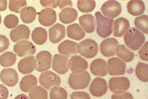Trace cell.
<instances>
[{
    "label": "cell",
    "instance_id": "cell-1",
    "mask_svg": "<svg viewBox=\"0 0 148 99\" xmlns=\"http://www.w3.org/2000/svg\"><path fill=\"white\" fill-rule=\"evenodd\" d=\"M124 41L128 48L133 51L138 50L145 41L142 32L134 27L130 28L124 36Z\"/></svg>",
    "mask_w": 148,
    "mask_h": 99
},
{
    "label": "cell",
    "instance_id": "cell-2",
    "mask_svg": "<svg viewBox=\"0 0 148 99\" xmlns=\"http://www.w3.org/2000/svg\"><path fill=\"white\" fill-rule=\"evenodd\" d=\"M91 80V76L86 71L72 72L70 74L68 84L73 89L80 90L86 89Z\"/></svg>",
    "mask_w": 148,
    "mask_h": 99
},
{
    "label": "cell",
    "instance_id": "cell-3",
    "mask_svg": "<svg viewBox=\"0 0 148 99\" xmlns=\"http://www.w3.org/2000/svg\"><path fill=\"white\" fill-rule=\"evenodd\" d=\"M96 32L100 37L106 38L112 33V26L114 19H109L102 15L99 12H96Z\"/></svg>",
    "mask_w": 148,
    "mask_h": 99
},
{
    "label": "cell",
    "instance_id": "cell-4",
    "mask_svg": "<svg viewBox=\"0 0 148 99\" xmlns=\"http://www.w3.org/2000/svg\"><path fill=\"white\" fill-rule=\"evenodd\" d=\"M77 53L87 59L95 57L98 52V45L96 41L87 39L82 41L77 45Z\"/></svg>",
    "mask_w": 148,
    "mask_h": 99
},
{
    "label": "cell",
    "instance_id": "cell-5",
    "mask_svg": "<svg viewBox=\"0 0 148 99\" xmlns=\"http://www.w3.org/2000/svg\"><path fill=\"white\" fill-rule=\"evenodd\" d=\"M129 79L126 77H112L110 79V90L114 94H121L127 91L130 87Z\"/></svg>",
    "mask_w": 148,
    "mask_h": 99
},
{
    "label": "cell",
    "instance_id": "cell-6",
    "mask_svg": "<svg viewBox=\"0 0 148 99\" xmlns=\"http://www.w3.org/2000/svg\"><path fill=\"white\" fill-rule=\"evenodd\" d=\"M52 61V55L47 51H42L37 54L36 57L35 69L39 72L47 71L50 69Z\"/></svg>",
    "mask_w": 148,
    "mask_h": 99
},
{
    "label": "cell",
    "instance_id": "cell-7",
    "mask_svg": "<svg viewBox=\"0 0 148 99\" xmlns=\"http://www.w3.org/2000/svg\"><path fill=\"white\" fill-rule=\"evenodd\" d=\"M40 85L46 89L49 90L54 86H58L61 84L60 77L51 71L42 72L39 77Z\"/></svg>",
    "mask_w": 148,
    "mask_h": 99
},
{
    "label": "cell",
    "instance_id": "cell-8",
    "mask_svg": "<svg viewBox=\"0 0 148 99\" xmlns=\"http://www.w3.org/2000/svg\"><path fill=\"white\" fill-rule=\"evenodd\" d=\"M101 10L105 16L114 19L121 14L122 8L120 3L116 1H108L101 7Z\"/></svg>",
    "mask_w": 148,
    "mask_h": 99
},
{
    "label": "cell",
    "instance_id": "cell-9",
    "mask_svg": "<svg viewBox=\"0 0 148 99\" xmlns=\"http://www.w3.org/2000/svg\"><path fill=\"white\" fill-rule=\"evenodd\" d=\"M14 52L19 57L32 55L35 54L36 47L29 41H21L15 44L14 47Z\"/></svg>",
    "mask_w": 148,
    "mask_h": 99
},
{
    "label": "cell",
    "instance_id": "cell-10",
    "mask_svg": "<svg viewBox=\"0 0 148 99\" xmlns=\"http://www.w3.org/2000/svg\"><path fill=\"white\" fill-rule=\"evenodd\" d=\"M126 64L118 57L109 59L107 64V71L110 75H121L125 74Z\"/></svg>",
    "mask_w": 148,
    "mask_h": 99
},
{
    "label": "cell",
    "instance_id": "cell-11",
    "mask_svg": "<svg viewBox=\"0 0 148 99\" xmlns=\"http://www.w3.org/2000/svg\"><path fill=\"white\" fill-rule=\"evenodd\" d=\"M108 91V86L106 81L101 77H96L92 81L89 91L93 96L100 97L104 96Z\"/></svg>",
    "mask_w": 148,
    "mask_h": 99
},
{
    "label": "cell",
    "instance_id": "cell-12",
    "mask_svg": "<svg viewBox=\"0 0 148 99\" xmlns=\"http://www.w3.org/2000/svg\"><path fill=\"white\" fill-rule=\"evenodd\" d=\"M119 42L114 38L106 39L101 42L100 46V52L105 57H111L115 55Z\"/></svg>",
    "mask_w": 148,
    "mask_h": 99
},
{
    "label": "cell",
    "instance_id": "cell-13",
    "mask_svg": "<svg viewBox=\"0 0 148 99\" xmlns=\"http://www.w3.org/2000/svg\"><path fill=\"white\" fill-rule=\"evenodd\" d=\"M38 20L44 26H51L56 23L57 15L56 11L52 8H46L38 13Z\"/></svg>",
    "mask_w": 148,
    "mask_h": 99
},
{
    "label": "cell",
    "instance_id": "cell-14",
    "mask_svg": "<svg viewBox=\"0 0 148 99\" xmlns=\"http://www.w3.org/2000/svg\"><path fill=\"white\" fill-rule=\"evenodd\" d=\"M69 59L65 55L56 54L53 58L52 69L58 74H65L69 70Z\"/></svg>",
    "mask_w": 148,
    "mask_h": 99
},
{
    "label": "cell",
    "instance_id": "cell-15",
    "mask_svg": "<svg viewBox=\"0 0 148 99\" xmlns=\"http://www.w3.org/2000/svg\"><path fill=\"white\" fill-rule=\"evenodd\" d=\"M0 78L5 85L14 87L18 83V75L17 71L14 69H3L0 73Z\"/></svg>",
    "mask_w": 148,
    "mask_h": 99
},
{
    "label": "cell",
    "instance_id": "cell-16",
    "mask_svg": "<svg viewBox=\"0 0 148 99\" xmlns=\"http://www.w3.org/2000/svg\"><path fill=\"white\" fill-rule=\"evenodd\" d=\"M30 34V30L28 27L26 25L21 24L10 31V38L13 42H17L20 40L28 39Z\"/></svg>",
    "mask_w": 148,
    "mask_h": 99
},
{
    "label": "cell",
    "instance_id": "cell-17",
    "mask_svg": "<svg viewBox=\"0 0 148 99\" xmlns=\"http://www.w3.org/2000/svg\"><path fill=\"white\" fill-rule=\"evenodd\" d=\"M65 36V27L61 24H56L49 29V39L52 43H57Z\"/></svg>",
    "mask_w": 148,
    "mask_h": 99
},
{
    "label": "cell",
    "instance_id": "cell-18",
    "mask_svg": "<svg viewBox=\"0 0 148 99\" xmlns=\"http://www.w3.org/2000/svg\"><path fill=\"white\" fill-rule=\"evenodd\" d=\"M36 60L34 56H30L22 59L18 64V69L22 74L31 73L35 69Z\"/></svg>",
    "mask_w": 148,
    "mask_h": 99
},
{
    "label": "cell",
    "instance_id": "cell-19",
    "mask_svg": "<svg viewBox=\"0 0 148 99\" xmlns=\"http://www.w3.org/2000/svg\"><path fill=\"white\" fill-rule=\"evenodd\" d=\"M90 70L95 76H105L108 73L107 64L102 59H96L91 62Z\"/></svg>",
    "mask_w": 148,
    "mask_h": 99
},
{
    "label": "cell",
    "instance_id": "cell-20",
    "mask_svg": "<svg viewBox=\"0 0 148 99\" xmlns=\"http://www.w3.org/2000/svg\"><path fill=\"white\" fill-rule=\"evenodd\" d=\"M130 22L126 19L120 17L115 20L113 25L114 36L116 37H122L130 28Z\"/></svg>",
    "mask_w": 148,
    "mask_h": 99
},
{
    "label": "cell",
    "instance_id": "cell-21",
    "mask_svg": "<svg viewBox=\"0 0 148 99\" xmlns=\"http://www.w3.org/2000/svg\"><path fill=\"white\" fill-rule=\"evenodd\" d=\"M69 67L73 72L86 71L88 64L85 59L79 55H74L69 61Z\"/></svg>",
    "mask_w": 148,
    "mask_h": 99
},
{
    "label": "cell",
    "instance_id": "cell-22",
    "mask_svg": "<svg viewBox=\"0 0 148 99\" xmlns=\"http://www.w3.org/2000/svg\"><path fill=\"white\" fill-rule=\"evenodd\" d=\"M79 24L88 33L94 32L95 28V21L94 16L91 14H86L82 15L79 19Z\"/></svg>",
    "mask_w": 148,
    "mask_h": 99
},
{
    "label": "cell",
    "instance_id": "cell-23",
    "mask_svg": "<svg viewBox=\"0 0 148 99\" xmlns=\"http://www.w3.org/2000/svg\"><path fill=\"white\" fill-rule=\"evenodd\" d=\"M77 45L78 44L76 42L65 40L59 45L58 50L60 54L70 56L77 54Z\"/></svg>",
    "mask_w": 148,
    "mask_h": 99
},
{
    "label": "cell",
    "instance_id": "cell-24",
    "mask_svg": "<svg viewBox=\"0 0 148 99\" xmlns=\"http://www.w3.org/2000/svg\"><path fill=\"white\" fill-rule=\"evenodd\" d=\"M77 11L75 9L71 7H67L63 9L59 13V20L63 24H71L77 19Z\"/></svg>",
    "mask_w": 148,
    "mask_h": 99
},
{
    "label": "cell",
    "instance_id": "cell-25",
    "mask_svg": "<svg viewBox=\"0 0 148 99\" xmlns=\"http://www.w3.org/2000/svg\"><path fill=\"white\" fill-rule=\"evenodd\" d=\"M127 8L129 14L133 16H139L145 12V6L142 1L132 0L127 3Z\"/></svg>",
    "mask_w": 148,
    "mask_h": 99
},
{
    "label": "cell",
    "instance_id": "cell-26",
    "mask_svg": "<svg viewBox=\"0 0 148 99\" xmlns=\"http://www.w3.org/2000/svg\"><path fill=\"white\" fill-rule=\"evenodd\" d=\"M67 33L69 38L79 41L85 37V33L80 25L74 24L69 25L67 28Z\"/></svg>",
    "mask_w": 148,
    "mask_h": 99
},
{
    "label": "cell",
    "instance_id": "cell-27",
    "mask_svg": "<svg viewBox=\"0 0 148 99\" xmlns=\"http://www.w3.org/2000/svg\"><path fill=\"white\" fill-rule=\"evenodd\" d=\"M38 80L37 78L33 75H28L22 78L20 81L19 86L21 91L28 93L37 85Z\"/></svg>",
    "mask_w": 148,
    "mask_h": 99
},
{
    "label": "cell",
    "instance_id": "cell-28",
    "mask_svg": "<svg viewBox=\"0 0 148 99\" xmlns=\"http://www.w3.org/2000/svg\"><path fill=\"white\" fill-rule=\"evenodd\" d=\"M20 18L25 24H31L35 20L37 12L32 7H24L20 10Z\"/></svg>",
    "mask_w": 148,
    "mask_h": 99
},
{
    "label": "cell",
    "instance_id": "cell-29",
    "mask_svg": "<svg viewBox=\"0 0 148 99\" xmlns=\"http://www.w3.org/2000/svg\"><path fill=\"white\" fill-rule=\"evenodd\" d=\"M31 37L32 40L36 44L43 45L47 40V31L42 27H37L33 31Z\"/></svg>",
    "mask_w": 148,
    "mask_h": 99
},
{
    "label": "cell",
    "instance_id": "cell-30",
    "mask_svg": "<svg viewBox=\"0 0 148 99\" xmlns=\"http://www.w3.org/2000/svg\"><path fill=\"white\" fill-rule=\"evenodd\" d=\"M116 53L118 57L126 62H130L133 61L134 57V54L126 48L125 45L118 46Z\"/></svg>",
    "mask_w": 148,
    "mask_h": 99
},
{
    "label": "cell",
    "instance_id": "cell-31",
    "mask_svg": "<svg viewBox=\"0 0 148 99\" xmlns=\"http://www.w3.org/2000/svg\"><path fill=\"white\" fill-rule=\"evenodd\" d=\"M148 64L139 62L136 67L135 73L137 77L143 82L148 81Z\"/></svg>",
    "mask_w": 148,
    "mask_h": 99
},
{
    "label": "cell",
    "instance_id": "cell-32",
    "mask_svg": "<svg viewBox=\"0 0 148 99\" xmlns=\"http://www.w3.org/2000/svg\"><path fill=\"white\" fill-rule=\"evenodd\" d=\"M16 61V55L11 52H7L0 57V64L3 67L13 66Z\"/></svg>",
    "mask_w": 148,
    "mask_h": 99
},
{
    "label": "cell",
    "instance_id": "cell-33",
    "mask_svg": "<svg viewBox=\"0 0 148 99\" xmlns=\"http://www.w3.org/2000/svg\"><path fill=\"white\" fill-rule=\"evenodd\" d=\"M77 8L83 13H88L94 10L96 7V2L94 1L79 0L77 2Z\"/></svg>",
    "mask_w": 148,
    "mask_h": 99
},
{
    "label": "cell",
    "instance_id": "cell-34",
    "mask_svg": "<svg viewBox=\"0 0 148 99\" xmlns=\"http://www.w3.org/2000/svg\"><path fill=\"white\" fill-rule=\"evenodd\" d=\"M30 99H47L48 94L44 88L40 86L34 87L29 93Z\"/></svg>",
    "mask_w": 148,
    "mask_h": 99
},
{
    "label": "cell",
    "instance_id": "cell-35",
    "mask_svg": "<svg viewBox=\"0 0 148 99\" xmlns=\"http://www.w3.org/2000/svg\"><path fill=\"white\" fill-rule=\"evenodd\" d=\"M148 17L144 15L137 17L134 20V24L136 28L144 33L148 34Z\"/></svg>",
    "mask_w": 148,
    "mask_h": 99
},
{
    "label": "cell",
    "instance_id": "cell-36",
    "mask_svg": "<svg viewBox=\"0 0 148 99\" xmlns=\"http://www.w3.org/2000/svg\"><path fill=\"white\" fill-rule=\"evenodd\" d=\"M67 92L63 88L54 86L50 91L51 99H67Z\"/></svg>",
    "mask_w": 148,
    "mask_h": 99
},
{
    "label": "cell",
    "instance_id": "cell-37",
    "mask_svg": "<svg viewBox=\"0 0 148 99\" xmlns=\"http://www.w3.org/2000/svg\"><path fill=\"white\" fill-rule=\"evenodd\" d=\"M4 24L5 27L9 29L14 28L17 26L19 23L18 17L14 15H9L4 19Z\"/></svg>",
    "mask_w": 148,
    "mask_h": 99
},
{
    "label": "cell",
    "instance_id": "cell-38",
    "mask_svg": "<svg viewBox=\"0 0 148 99\" xmlns=\"http://www.w3.org/2000/svg\"><path fill=\"white\" fill-rule=\"evenodd\" d=\"M27 5L26 1H10L9 9L10 11L19 13L20 9Z\"/></svg>",
    "mask_w": 148,
    "mask_h": 99
},
{
    "label": "cell",
    "instance_id": "cell-39",
    "mask_svg": "<svg viewBox=\"0 0 148 99\" xmlns=\"http://www.w3.org/2000/svg\"><path fill=\"white\" fill-rule=\"evenodd\" d=\"M10 46L9 39L5 36L0 35V53L7 50Z\"/></svg>",
    "mask_w": 148,
    "mask_h": 99
},
{
    "label": "cell",
    "instance_id": "cell-40",
    "mask_svg": "<svg viewBox=\"0 0 148 99\" xmlns=\"http://www.w3.org/2000/svg\"><path fill=\"white\" fill-rule=\"evenodd\" d=\"M148 41H147L138 52L140 59L143 61L147 62L148 61Z\"/></svg>",
    "mask_w": 148,
    "mask_h": 99
},
{
    "label": "cell",
    "instance_id": "cell-41",
    "mask_svg": "<svg viewBox=\"0 0 148 99\" xmlns=\"http://www.w3.org/2000/svg\"><path fill=\"white\" fill-rule=\"evenodd\" d=\"M40 3L42 7L56 8L59 6L60 1H40Z\"/></svg>",
    "mask_w": 148,
    "mask_h": 99
},
{
    "label": "cell",
    "instance_id": "cell-42",
    "mask_svg": "<svg viewBox=\"0 0 148 99\" xmlns=\"http://www.w3.org/2000/svg\"><path fill=\"white\" fill-rule=\"evenodd\" d=\"M71 99H91L89 94L85 92H75L70 95Z\"/></svg>",
    "mask_w": 148,
    "mask_h": 99
},
{
    "label": "cell",
    "instance_id": "cell-43",
    "mask_svg": "<svg viewBox=\"0 0 148 99\" xmlns=\"http://www.w3.org/2000/svg\"><path fill=\"white\" fill-rule=\"evenodd\" d=\"M112 99H133V97L130 93L125 92L121 94H113Z\"/></svg>",
    "mask_w": 148,
    "mask_h": 99
},
{
    "label": "cell",
    "instance_id": "cell-44",
    "mask_svg": "<svg viewBox=\"0 0 148 99\" xmlns=\"http://www.w3.org/2000/svg\"><path fill=\"white\" fill-rule=\"evenodd\" d=\"M9 97V91L5 86L0 84V99H7Z\"/></svg>",
    "mask_w": 148,
    "mask_h": 99
},
{
    "label": "cell",
    "instance_id": "cell-45",
    "mask_svg": "<svg viewBox=\"0 0 148 99\" xmlns=\"http://www.w3.org/2000/svg\"><path fill=\"white\" fill-rule=\"evenodd\" d=\"M59 8L60 9L67 7H73V3L71 1H60V3L59 5Z\"/></svg>",
    "mask_w": 148,
    "mask_h": 99
},
{
    "label": "cell",
    "instance_id": "cell-46",
    "mask_svg": "<svg viewBox=\"0 0 148 99\" xmlns=\"http://www.w3.org/2000/svg\"><path fill=\"white\" fill-rule=\"evenodd\" d=\"M7 1H0V12L5 10L7 8Z\"/></svg>",
    "mask_w": 148,
    "mask_h": 99
},
{
    "label": "cell",
    "instance_id": "cell-47",
    "mask_svg": "<svg viewBox=\"0 0 148 99\" xmlns=\"http://www.w3.org/2000/svg\"><path fill=\"white\" fill-rule=\"evenodd\" d=\"M14 99H29L28 96L25 94H20L16 96Z\"/></svg>",
    "mask_w": 148,
    "mask_h": 99
},
{
    "label": "cell",
    "instance_id": "cell-48",
    "mask_svg": "<svg viewBox=\"0 0 148 99\" xmlns=\"http://www.w3.org/2000/svg\"><path fill=\"white\" fill-rule=\"evenodd\" d=\"M1 22H2V17H1V16L0 15V24H1Z\"/></svg>",
    "mask_w": 148,
    "mask_h": 99
}]
</instances>
